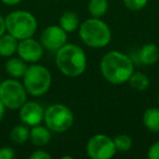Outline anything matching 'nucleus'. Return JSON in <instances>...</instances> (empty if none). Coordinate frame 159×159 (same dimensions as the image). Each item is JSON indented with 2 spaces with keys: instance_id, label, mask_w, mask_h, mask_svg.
I'll use <instances>...</instances> for the list:
<instances>
[{
  "instance_id": "f257e3e1",
  "label": "nucleus",
  "mask_w": 159,
  "mask_h": 159,
  "mask_svg": "<svg viewBox=\"0 0 159 159\" xmlns=\"http://www.w3.org/2000/svg\"><path fill=\"white\" fill-rule=\"evenodd\" d=\"M100 70L105 79L111 84H122L129 81L134 72V66L130 57L120 51H110L102 57Z\"/></svg>"
},
{
  "instance_id": "f03ea898",
  "label": "nucleus",
  "mask_w": 159,
  "mask_h": 159,
  "mask_svg": "<svg viewBox=\"0 0 159 159\" xmlns=\"http://www.w3.org/2000/svg\"><path fill=\"white\" fill-rule=\"evenodd\" d=\"M57 66L66 76L81 75L86 69V56L81 47L66 44L57 51Z\"/></svg>"
},
{
  "instance_id": "7ed1b4c3",
  "label": "nucleus",
  "mask_w": 159,
  "mask_h": 159,
  "mask_svg": "<svg viewBox=\"0 0 159 159\" xmlns=\"http://www.w3.org/2000/svg\"><path fill=\"white\" fill-rule=\"evenodd\" d=\"M80 36L83 43L93 48H102L109 44L111 32L109 26L97 18L83 22L80 27Z\"/></svg>"
},
{
  "instance_id": "20e7f679",
  "label": "nucleus",
  "mask_w": 159,
  "mask_h": 159,
  "mask_svg": "<svg viewBox=\"0 0 159 159\" xmlns=\"http://www.w3.org/2000/svg\"><path fill=\"white\" fill-rule=\"evenodd\" d=\"M6 20V30L16 39L30 38L35 34L37 21L35 16L27 11H14Z\"/></svg>"
},
{
  "instance_id": "39448f33",
  "label": "nucleus",
  "mask_w": 159,
  "mask_h": 159,
  "mask_svg": "<svg viewBox=\"0 0 159 159\" xmlns=\"http://www.w3.org/2000/svg\"><path fill=\"white\" fill-rule=\"evenodd\" d=\"M23 84L29 94L33 96H42L48 92L51 85L50 72L45 66L33 64L27 66L23 76Z\"/></svg>"
},
{
  "instance_id": "423d86ee",
  "label": "nucleus",
  "mask_w": 159,
  "mask_h": 159,
  "mask_svg": "<svg viewBox=\"0 0 159 159\" xmlns=\"http://www.w3.org/2000/svg\"><path fill=\"white\" fill-rule=\"evenodd\" d=\"M44 118L49 130L58 133L69 130L74 119L72 111L62 104H55L48 107Z\"/></svg>"
},
{
  "instance_id": "0eeeda50",
  "label": "nucleus",
  "mask_w": 159,
  "mask_h": 159,
  "mask_svg": "<svg viewBox=\"0 0 159 159\" xmlns=\"http://www.w3.org/2000/svg\"><path fill=\"white\" fill-rule=\"evenodd\" d=\"M0 100L9 109H19L26 102V89L16 80H6L0 84Z\"/></svg>"
},
{
  "instance_id": "6e6552de",
  "label": "nucleus",
  "mask_w": 159,
  "mask_h": 159,
  "mask_svg": "<svg viewBox=\"0 0 159 159\" xmlns=\"http://www.w3.org/2000/svg\"><path fill=\"white\" fill-rule=\"evenodd\" d=\"M86 152L93 159H109L116 154L117 148L113 139L104 134H97L89 141Z\"/></svg>"
},
{
  "instance_id": "1a4fd4ad",
  "label": "nucleus",
  "mask_w": 159,
  "mask_h": 159,
  "mask_svg": "<svg viewBox=\"0 0 159 159\" xmlns=\"http://www.w3.org/2000/svg\"><path fill=\"white\" fill-rule=\"evenodd\" d=\"M66 43V32L61 26L51 25L40 35V44L49 51H58Z\"/></svg>"
},
{
  "instance_id": "9d476101",
  "label": "nucleus",
  "mask_w": 159,
  "mask_h": 159,
  "mask_svg": "<svg viewBox=\"0 0 159 159\" xmlns=\"http://www.w3.org/2000/svg\"><path fill=\"white\" fill-rule=\"evenodd\" d=\"M18 53L25 62H37L43 57L44 47L33 38L22 39L18 45Z\"/></svg>"
},
{
  "instance_id": "9b49d317",
  "label": "nucleus",
  "mask_w": 159,
  "mask_h": 159,
  "mask_svg": "<svg viewBox=\"0 0 159 159\" xmlns=\"http://www.w3.org/2000/svg\"><path fill=\"white\" fill-rule=\"evenodd\" d=\"M20 117L22 122L30 126L38 125L45 117L44 109L39 104L35 102H25L20 110Z\"/></svg>"
},
{
  "instance_id": "f8f14e48",
  "label": "nucleus",
  "mask_w": 159,
  "mask_h": 159,
  "mask_svg": "<svg viewBox=\"0 0 159 159\" xmlns=\"http://www.w3.org/2000/svg\"><path fill=\"white\" fill-rule=\"evenodd\" d=\"M159 59V48L156 44H146L139 50V60L143 64L152 66Z\"/></svg>"
},
{
  "instance_id": "ddd939ff",
  "label": "nucleus",
  "mask_w": 159,
  "mask_h": 159,
  "mask_svg": "<svg viewBox=\"0 0 159 159\" xmlns=\"http://www.w3.org/2000/svg\"><path fill=\"white\" fill-rule=\"evenodd\" d=\"M18 39L16 37L8 34H3L0 37V56L2 57H10L12 56L16 50H18Z\"/></svg>"
},
{
  "instance_id": "4468645a",
  "label": "nucleus",
  "mask_w": 159,
  "mask_h": 159,
  "mask_svg": "<svg viewBox=\"0 0 159 159\" xmlns=\"http://www.w3.org/2000/svg\"><path fill=\"white\" fill-rule=\"evenodd\" d=\"M27 70V66L23 59L18 58H11L6 63V71L8 74L13 77H22L24 76Z\"/></svg>"
},
{
  "instance_id": "2eb2a0df",
  "label": "nucleus",
  "mask_w": 159,
  "mask_h": 159,
  "mask_svg": "<svg viewBox=\"0 0 159 159\" xmlns=\"http://www.w3.org/2000/svg\"><path fill=\"white\" fill-rule=\"evenodd\" d=\"M30 137H31L34 145L44 146L49 143L51 135L48 129L44 128V126L35 125V126H33L32 131L30 132Z\"/></svg>"
},
{
  "instance_id": "dca6fc26",
  "label": "nucleus",
  "mask_w": 159,
  "mask_h": 159,
  "mask_svg": "<svg viewBox=\"0 0 159 159\" xmlns=\"http://www.w3.org/2000/svg\"><path fill=\"white\" fill-rule=\"evenodd\" d=\"M144 125L152 132H159V109L150 108L143 116Z\"/></svg>"
},
{
  "instance_id": "f3484780",
  "label": "nucleus",
  "mask_w": 159,
  "mask_h": 159,
  "mask_svg": "<svg viewBox=\"0 0 159 159\" xmlns=\"http://www.w3.org/2000/svg\"><path fill=\"white\" fill-rule=\"evenodd\" d=\"M79 25H80L79 16L74 12H71V11L66 12L60 18V26L66 32H69V33L74 32L79 27Z\"/></svg>"
},
{
  "instance_id": "a211bd4d",
  "label": "nucleus",
  "mask_w": 159,
  "mask_h": 159,
  "mask_svg": "<svg viewBox=\"0 0 159 159\" xmlns=\"http://www.w3.org/2000/svg\"><path fill=\"white\" fill-rule=\"evenodd\" d=\"M129 83L136 91H145L149 86V79L141 72H133L129 79Z\"/></svg>"
},
{
  "instance_id": "6ab92c4d",
  "label": "nucleus",
  "mask_w": 159,
  "mask_h": 159,
  "mask_svg": "<svg viewBox=\"0 0 159 159\" xmlns=\"http://www.w3.org/2000/svg\"><path fill=\"white\" fill-rule=\"evenodd\" d=\"M108 10V1L107 0H91L89 3V11L93 18H102Z\"/></svg>"
},
{
  "instance_id": "aec40b11",
  "label": "nucleus",
  "mask_w": 159,
  "mask_h": 159,
  "mask_svg": "<svg viewBox=\"0 0 159 159\" xmlns=\"http://www.w3.org/2000/svg\"><path fill=\"white\" fill-rule=\"evenodd\" d=\"M11 139L16 144H23L30 139V131L26 126L24 125H18L12 129L10 133Z\"/></svg>"
},
{
  "instance_id": "412c9836",
  "label": "nucleus",
  "mask_w": 159,
  "mask_h": 159,
  "mask_svg": "<svg viewBox=\"0 0 159 159\" xmlns=\"http://www.w3.org/2000/svg\"><path fill=\"white\" fill-rule=\"evenodd\" d=\"M113 143L119 152H128L132 146V139L129 135L125 134H120L117 135L113 139Z\"/></svg>"
},
{
  "instance_id": "4be33fe9",
  "label": "nucleus",
  "mask_w": 159,
  "mask_h": 159,
  "mask_svg": "<svg viewBox=\"0 0 159 159\" xmlns=\"http://www.w3.org/2000/svg\"><path fill=\"white\" fill-rule=\"evenodd\" d=\"M148 0H123L124 5L132 11H139L147 5Z\"/></svg>"
},
{
  "instance_id": "5701e85b",
  "label": "nucleus",
  "mask_w": 159,
  "mask_h": 159,
  "mask_svg": "<svg viewBox=\"0 0 159 159\" xmlns=\"http://www.w3.org/2000/svg\"><path fill=\"white\" fill-rule=\"evenodd\" d=\"M16 154L14 150L10 147L0 148V159H13Z\"/></svg>"
},
{
  "instance_id": "b1692460",
  "label": "nucleus",
  "mask_w": 159,
  "mask_h": 159,
  "mask_svg": "<svg viewBox=\"0 0 159 159\" xmlns=\"http://www.w3.org/2000/svg\"><path fill=\"white\" fill-rule=\"evenodd\" d=\"M147 156L150 159H159V142H156L155 144H152V147L148 150Z\"/></svg>"
},
{
  "instance_id": "393cba45",
  "label": "nucleus",
  "mask_w": 159,
  "mask_h": 159,
  "mask_svg": "<svg viewBox=\"0 0 159 159\" xmlns=\"http://www.w3.org/2000/svg\"><path fill=\"white\" fill-rule=\"evenodd\" d=\"M51 156L49 154H47L44 150H37L34 152L33 154L30 156V159H50Z\"/></svg>"
},
{
  "instance_id": "a878e982",
  "label": "nucleus",
  "mask_w": 159,
  "mask_h": 159,
  "mask_svg": "<svg viewBox=\"0 0 159 159\" xmlns=\"http://www.w3.org/2000/svg\"><path fill=\"white\" fill-rule=\"evenodd\" d=\"M6 32V20L0 16V37L5 34Z\"/></svg>"
},
{
  "instance_id": "bb28decb",
  "label": "nucleus",
  "mask_w": 159,
  "mask_h": 159,
  "mask_svg": "<svg viewBox=\"0 0 159 159\" xmlns=\"http://www.w3.org/2000/svg\"><path fill=\"white\" fill-rule=\"evenodd\" d=\"M5 5L8 6H14V5H18L19 2H21L22 0H1Z\"/></svg>"
},
{
  "instance_id": "cd10ccee",
  "label": "nucleus",
  "mask_w": 159,
  "mask_h": 159,
  "mask_svg": "<svg viewBox=\"0 0 159 159\" xmlns=\"http://www.w3.org/2000/svg\"><path fill=\"white\" fill-rule=\"evenodd\" d=\"M5 109H6L5 105H3V104H2V102L0 100V121L2 120L3 115H5Z\"/></svg>"
},
{
  "instance_id": "c85d7f7f",
  "label": "nucleus",
  "mask_w": 159,
  "mask_h": 159,
  "mask_svg": "<svg viewBox=\"0 0 159 159\" xmlns=\"http://www.w3.org/2000/svg\"><path fill=\"white\" fill-rule=\"evenodd\" d=\"M158 102H159V96H158Z\"/></svg>"
}]
</instances>
